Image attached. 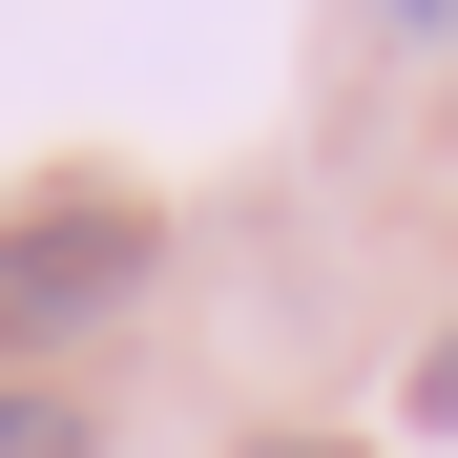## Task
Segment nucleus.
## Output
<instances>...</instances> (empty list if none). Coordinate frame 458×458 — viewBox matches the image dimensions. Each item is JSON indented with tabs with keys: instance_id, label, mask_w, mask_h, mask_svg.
<instances>
[{
	"instance_id": "nucleus-1",
	"label": "nucleus",
	"mask_w": 458,
	"mask_h": 458,
	"mask_svg": "<svg viewBox=\"0 0 458 458\" xmlns=\"http://www.w3.org/2000/svg\"><path fill=\"white\" fill-rule=\"evenodd\" d=\"M146 292V188H21L0 208V354H42V334H84Z\"/></svg>"
},
{
	"instance_id": "nucleus-5",
	"label": "nucleus",
	"mask_w": 458,
	"mask_h": 458,
	"mask_svg": "<svg viewBox=\"0 0 458 458\" xmlns=\"http://www.w3.org/2000/svg\"><path fill=\"white\" fill-rule=\"evenodd\" d=\"M271 458H334V437H271Z\"/></svg>"
},
{
	"instance_id": "nucleus-4",
	"label": "nucleus",
	"mask_w": 458,
	"mask_h": 458,
	"mask_svg": "<svg viewBox=\"0 0 458 458\" xmlns=\"http://www.w3.org/2000/svg\"><path fill=\"white\" fill-rule=\"evenodd\" d=\"M375 21H396V42H458V0H375Z\"/></svg>"
},
{
	"instance_id": "nucleus-2",
	"label": "nucleus",
	"mask_w": 458,
	"mask_h": 458,
	"mask_svg": "<svg viewBox=\"0 0 458 458\" xmlns=\"http://www.w3.org/2000/svg\"><path fill=\"white\" fill-rule=\"evenodd\" d=\"M0 458H105V437H84V396H0Z\"/></svg>"
},
{
	"instance_id": "nucleus-3",
	"label": "nucleus",
	"mask_w": 458,
	"mask_h": 458,
	"mask_svg": "<svg viewBox=\"0 0 458 458\" xmlns=\"http://www.w3.org/2000/svg\"><path fill=\"white\" fill-rule=\"evenodd\" d=\"M417 417H437V437H458V334H437V354H417Z\"/></svg>"
}]
</instances>
